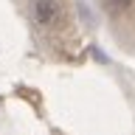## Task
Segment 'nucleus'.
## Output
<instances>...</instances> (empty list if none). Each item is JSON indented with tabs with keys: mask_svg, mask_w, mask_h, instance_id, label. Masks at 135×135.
Segmentation results:
<instances>
[{
	"mask_svg": "<svg viewBox=\"0 0 135 135\" xmlns=\"http://www.w3.org/2000/svg\"><path fill=\"white\" fill-rule=\"evenodd\" d=\"M56 14H59V8H56L54 0H37L34 3V17H37L40 25H51L56 20Z\"/></svg>",
	"mask_w": 135,
	"mask_h": 135,
	"instance_id": "1",
	"label": "nucleus"
}]
</instances>
